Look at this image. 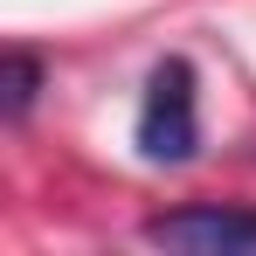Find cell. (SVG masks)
<instances>
[{
    "mask_svg": "<svg viewBox=\"0 0 256 256\" xmlns=\"http://www.w3.org/2000/svg\"><path fill=\"white\" fill-rule=\"evenodd\" d=\"M35 97H42V56L7 48V62H0V118L21 125V118L35 111Z\"/></svg>",
    "mask_w": 256,
    "mask_h": 256,
    "instance_id": "obj_3",
    "label": "cell"
},
{
    "mask_svg": "<svg viewBox=\"0 0 256 256\" xmlns=\"http://www.w3.org/2000/svg\"><path fill=\"white\" fill-rule=\"evenodd\" d=\"M132 138H138V152H146L152 166H187V160L201 152V97H194V62H187V56L152 62Z\"/></svg>",
    "mask_w": 256,
    "mask_h": 256,
    "instance_id": "obj_1",
    "label": "cell"
},
{
    "mask_svg": "<svg viewBox=\"0 0 256 256\" xmlns=\"http://www.w3.org/2000/svg\"><path fill=\"white\" fill-rule=\"evenodd\" d=\"M146 242L152 250H180V256H256V208H166L146 222Z\"/></svg>",
    "mask_w": 256,
    "mask_h": 256,
    "instance_id": "obj_2",
    "label": "cell"
}]
</instances>
